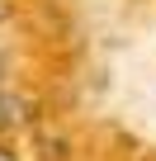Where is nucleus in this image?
<instances>
[{
	"mask_svg": "<svg viewBox=\"0 0 156 161\" xmlns=\"http://www.w3.org/2000/svg\"><path fill=\"white\" fill-rule=\"evenodd\" d=\"M0 161H14V156H10V152H0Z\"/></svg>",
	"mask_w": 156,
	"mask_h": 161,
	"instance_id": "f257e3e1",
	"label": "nucleus"
},
{
	"mask_svg": "<svg viewBox=\"0 0 156 161\" xmlns=\"http://www.w3.org/2000/svg\"><path fill=\"white\" fill-rule=\"evenodd\" d=\"M0 119H5V100H0Z\"/></svg>",
	"mask_w": 156,
	"mask_h": 161,
	"instance_id": "f03ea898",
	"label": "nucleus"
},
{
	"mask_svg": "<svg viewBox=\"0 0 156 161\" xmlns=\"http://www.w3.org/2000/svg\"><path fill=\"white\" fill-rule=\"evenodd\" d=\"M0 14H5V5H0Z\"/></svg>",
	"mask_w": 156,
	"mask_h": 161,
	"instance_id": "7ed1b4c3",
	"label": "nucleus"
}]
</instances>
